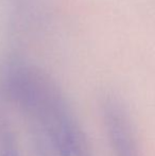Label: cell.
Segmentation results:
<instances>
[{"mask_svg":"<svg viewBox=\"0 0 155 156\" xmlns=\"http://www.w3.org/2000/svg\"><path fill=\"white\" fill-rule=\"evenodd\" d=\"M0 85L25 115L39 156H93L84 129L47 71L11 58L1 68Z\"/></svg>","mask_w":155,"mask_h":156,"instance_id":"6da1fadb","label":"cell"},{"mask_svg":"<svg viewBox=\"0 0 155 156\" xmlns=\"http://www.w3.org/2000/svg\"><path fill=\"white\" fill-rule=\"evenodd\" d=\"M102 109L114 156H143L134 124L123 103L116 97H107Z\"/></svg>","mask_w":155,"mask_h":156,"instance_id":"7a4b0ae2","label":"cell"},{"mask_svg":"<svg viewBox=\"0 0 155 156\" xmlns=\"http://www.w3.org/2000/svg\"><path fill=\"white\" fill-rule=\"evenodd\" d=\"M0 156H19L14 133L6 118L0 113Z\"/></svg>","mask_w":155,"mask_h":156,"instance_id":"3957f363","label":"cell"}]
</instances>
